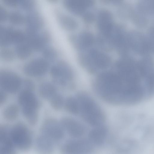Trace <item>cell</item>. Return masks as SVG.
Returning <instances> with one entry per match:
<instances>
[{
	"instance_id": "1",
	"label": "cell",
	"mask_w": 154,
	"mask_h": 154,
	"mask_svg": "<svg viewBox=\"0 0 154 154\" xmlns=\"http://www.w3.org/2000/svg\"><path fill=\"white\" fill-rule=\"evenodd\" d=\"M79 113L87 122L94 125L99 124L104 119L103 114L99 106L89 96L80 94L77 97Z\"/></svg>"
},
{
	"instance_id": "2",
	"label": "cell",
	"mask_w": 154,
	"mask_h": 154,
	"mask_svg": "<svg viewBox=\"0 0 154 154\" xmlns=\"http://www.w3.org/2000/svg\"><path fill=\"white\" fill-rule=\"evenodd\" d=\"M10 133L17 149L22 151H26L30 149L32 143V136L25 125L20 123L14 125L10 128Z\"/></svg>"
},
{
	"instance_id": "3",
	"label": "cell",
	"mask_w": 154,
	"mask_h": 154,
	"mask_svg": "<svg viewBox=\"0 0 154 154\" xmlns=\"http://www.w3.org/2000/svg\"><path fill=\"white\" fill-rule=\"evenodd\" d=\"M64 131L60 122L55 119L49 118L42 123L40 133L56 143L63 138Z\"/></svg>"
},
{
	"instance_id": "4",
	"label": "cell",
	"mask_w": 154,
	"mask_h": 154,
	"mask_svg": "<svg viewBox=\"0 0 154 154\" xmlns=\"http://www.w3.org/2000/svg\"><path fill=\"white\" fill-rule=\"evenodd\" d=\"M50 73L54 82L60 85H66L72 77L70 67L66 63L62 61L56 62L51 66Z\"/></svg>"
},
{
	"instance_id": "5",
	"label": "cell",
	"mask_w": 154,
	"mask_h": 154,
	"mask_svg": "<svg viewBox=\"0 0 154 154\" xmlns=\"http://www.w3.org/2000/svg\"><path fill=\"white\" fill-rule=\"evenodd\" d=\"M22 82L16 73L9 71H3L0 73V85L2 90L10 93H14L20 89Z\"/></svg>"
},
{
	"instance_id": "6",
	"label": "cell",
	"mask_w": 154,
	"mask_h": 154,
	"mask_svg": "<svg viewBox=\"0 0 154 154\" xmlns=\"http://www.w3.org/2000/svg\"><path fill=\"white\" fill-rule=\"evenodd\" d=\"M49 63L42 57L35 58L25 64L23 71L25 74L30 76H42L47 72Z\"/></svg>"
},
{
	"instance_id": "7",
	"label": "cell",
	"mask_w": 154,
	"mask_h": 154,
	"mask_svg": "<svg viewBox=\"0 0 154 154\" xmlns=\"http://www.w3.org/2000/svg\"><path fill=\"white\" fill-rule=\"evenodd\" d=\"M86 60L89 69L94 71L106 68L110 63V59L108 56L95 50L89 52Z\"/></svg>"
},
{
	"instance_id": "8",
	"label": "cell",
	"mask_w": 154,
	"mask_h": 154,
	"mask_svg": "<svg viewBox=\"0 0 154 154\" xmlns=\"http://www.w3.org/2000/svg\"><path fill=\"white\" fill-rule=\"evenodd\" d=\"M16 148L11 138L10 128L0 127V154H17Z\"/></svg>"
},
{
	"instance_id": "9",
	"label": "cell",
	"mask_w": 154,
	"mask_h": 154,
	"mask_svg": "<svg viewBox=\"0 0 154 154\" xmlns=\"http://www.w3.org/2000/svg\"><path fill=\"white\" fill-rule=\"evenodd\" d=\"M24 15V23L26 25V29L38 31L43 27L44 20L37 11L34 10L26 12Z\"/></svg>"
},
{
	"instance_id": "10",
	"label": "cell",
	"mask_w": 154,
	"mask_h": 154,
	"mask_svg": "<svg viewBox=\"0 0 154 154\" xmlns=\"http://www.w3.org/2000/svg\"><path fill=\"white\" fill-rule=\"evenodd\" d=\"M18 101L22 109H38V101L32 90L23 89L19 95Z\"/></svg>"
},
{
	"instance_id": "11",
	"label": "cell",
	"mask_w": 154,
	"mask_h": 154,
	"mask_svg": "<svg viewBox=\"0 0 154 154\" xmlns=\"http://www.w3.org/2000/svg\"><path fill=\"white\" fill-rule=\"evenodd\" d=\"M56 144L41 133L38 136L35 141L36 149L38 154H53Z\"/></svg>"
},
{
	"instance_id": "12",
	"label": "cell",
	"mask_w": 154,
	"mask_h": 154,
	"mask_svg": "<svg viewBox=\"0 0 154 154\" xmlns=\"http://www.w3.org/2000/svg\"><path fill=\"white\" fill-rule=\"evenodd\" d=\"M111 14L106 11H102L99 15L98 24L102 33L106 36L109 37L113 29Z\"/></svg>"
},
{
	"instance_id": "13",
	"label": "cell",
	"mask_w": 154,
	"mask_h": 154,
	"mask_svg": "<svg viewBox=\"0 0 154 154\" xmlns=\"http://www.w3.org/2000/svg\"><path fill=\"white\" fill-rule=\"evenodd\" d=\"M92 4L91 1L88 0H64V7L70 11L76 14L82 13Z\"/></svg>"
},
{
	"instance_id": "14",
	"label": "cell",
	"mask_w": 154,
	"mask_h": 154,
	"mask_svg": "<svg viewBox=\"0 0 154 154\" xmlns=\"http://www.w3.org/2000/svg\"><path fill=\"white\" fill-rule=\"evenodd\" d=\"M14 29L11 26H0V46L1 47H8L13 44Z\"/></svg>"
},
{
	"instance_id": "15",
	"label": "cell",
	"mask_w": 154,
	"mask_h": 154,
	"mask_svg": "<svg viewBox=\"0 0 154 154\" xmlns=\"http://www.w3.org/2000/svg\"><path fill=\"white\" fill-rule=\"evenodd\" d=\"M16 57L21 60L28 58L34 51L30 45L25 40L15 45L14 49Z\"/></svg>"
},
{
	"instance_id": "16",
	"label": "cell",
	"mask_w": 154,
	"mask_h": 154,
	"mask_svg": "<svg viewBox=\"0 0 154 154\" xmlns=\"http://www.w3.org/2000/svg\"><path fill=\"white\" fill-rule=\"evenodd\" d=\"M56 15L58 23L64 29L71 30L76 26V22L69 16L60 12L56 13Z\"/></svg>"
},
{
	"instance_id": "17",
	"label": "cell",
	"mask_w": 154,
	"mask_h": 154,
	"mask_svg": "<svg viewBox=\"0 0 154 154\" xmlns=\"http://www.w3.org/2000/svg\"><path fill=\"white\" fill-rule=\"evenodd\" d=\"M38 90L42 97L49 100L57 93L55 86L48 82L41 84L39 86Z\"/></svg>"
},
{
	"instance_id": "18",
	"label": "cell",
	"mask_w": 154,
	"mask_h": 154,
	"mask_svg": "<svg viewBox=\"0 0 154 154\" xmlns=\"http://www.w3.org/2000/svg\"><path fill=\"white\" fill-rule=\"evenodd\" d=\"M7 20L14 25H20L24 23L25 15L18 10L9 12Z\"/></svg>"
},
{
	"instance_id": "19",
	"label": "cell",
	"mask_w": 154,
	"mask_h": 154,
	"mask_svg": "<svg viewBox=\"0 0 154 154\" xmlns=\"http://www.w3.org/2000/svg\"><path fill=\"white\" fill-rule=\"evenodd\" d=\"M19 108L15 104H10L6 107L3 112V116L8 121L14 120L16 119L19 114Z\"/></svg>"
},
{
	"instance_id": "20",
	"label": "cell",
	"mask_w": 154,
	"mask_h": 154,
	"mask_svg": "<svg viewBox=\"0 0 154 154\" xmlns=\"http://www.w3.org/2000/svg\"><path fill=\"white\" fill-rule=\"evenodd\" d=\"M37 109H22V112L27 122L33 125L37 123L38 115Z\"/></svg>"
},
{
	"instance_id": "21",
	"label": "cell",
	"mask_w": 154,
	"mask_h": 154,
	"mask_svg": "<svg viewBox=\"0 0 154 154\" xmlns=\"http://www.w3.org/2000/svg\"><path fill=\"white\" fill-rule=\"evenodd\" d=\"M64 105L67 110L74 114L79 113V108L77 98L70 97L68 98L65 102Z\"/></svg>"
},
{
	"instance_id": "22",
	"label": "cell",
	"mask_w": 154,
	"mask_h": 154,
	"mask_svg": "<svg viewBox=\"0 0 154 154\" xmlns=\"http://www.w3.org/2000/svg\"><path fill=\"white\" fill-rule=\"evenodd\" d=\"M42 57L49 63L55 60L57 57V51L54 48L47 46L42 51Z\"/></svg>"
},
{
	"instance_id": "23",
	"label": "cell",
	"mask_w": 154,
	"mask_h": 154,
	"mask_svg": "<svg viewBox=\"0 0 154 154\" xmlns=\"http://www.w3.org/2000/svg\"><path fill=\"white\" fill-rule=\"evenodd\" d=\"M16 57L14 49L9 46L2 47L0 50V57L5 61H11L14 60Z\"/></svg>"
},
{
	"instance_id": "24",
	"label": "cell",
	"mask_w": 154,
	"mask_h": 154,
	"mask_svg": "<svg viewBox=\"0 0 154 154\" xmlns=\"http://www.w3.org/2000/svg\"><path fill=\"white\" fill-rule=\"evenodd\" d=\"M78 38V45L82 48H85L90 46L94 41L92 36L88 33H82Z\"/></svg>"
},
{
	"instance_id": "25",
	"label": "cell",
	"mask_w": 154,
	"mask_h": 154,
	"mask_svg": "<svg viewBox=\"0 0 154 154\" xmlns=\"http://www.w3.org/2000/svg\"><path fill=\"white\" fill-rule=\"evenodd\" d=\"M36 5L33 0H18V6L26 12L35 10Z\"/></svg>"
},
{
	"instance_id": "26",
	"label": "cell",
	"mask_w": 154,
	"mask_h": 154,
	"mask_svg": "<svg viewBox=\"0 0 154 154\" xmlns=\"http://www.w3.org/2000/svg\"><path fill=\"white\" fill-rule=\"evenodd\" d=\"M49 101L51 106L56 110L60 109L64 105L63 97L57 93L49 100Z\"/></svg>"
},
{
	"instance_id": "27",
	"label": "cell",
	"mask_w": 154,
	"mask_h": 154,
	"mask_svg": "<svg viewBox=\"0 0 154 154\" xmlns=\"http://www.w3.org/2000/svg\"><path fill=\"white\" fill-rule=\"evenodd\" d=\"M9 12L5 7L0 4V21L3 22L7 20Z\"/></svg>"
},
{
	"instance_id": "28",
	"label": "cell",
	"mask_w": 154,
	"mask_h": 154,
	"mask_svg": "<svg viewBox=\"0 0 154 154\" xmlns=\"http://www.w3.org/2000/svg\"><path fill=\"white\" fill-rule=\"evenodd\" d=\"M3 3L5 5L11 7L18 6V0H2Z\"/></svg>"
},
{
	"instance_id": "29",
	"label": "cell",
	"mask_w": 154,
	"mask_h": 154,
	"mask_svg": "<svg viewBox=\"0 0 154 154\" xmlns=\"http://www.w3.org/2000/svg\"><path fill=\"white\" fill-rule=\"evenodd\" d=\"M23 83L24 89L32 91L33 88V84L32 82L29 80H26L24 81Z\"/></svg>"
},
{
	"instance_id": "30",
	"label": "cell",
	"mask_w": 154,
	"mask_h": 154,
	"mask_svg": "<svg viewBox=\"0 0 154 154\" xmlns=\"http://www.w3.org/2000/svg\"><path fill=\"white\" fill-rule=\"evenodd\" d=\"M0 104H3L5 101L6 99V95L5 91L3 90L1 91L0 93Z\"/></svg>"
}]
</instances>
